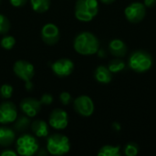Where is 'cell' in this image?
Segmentation results:
<instances>
[{
  "mask_svg": "<svg viewBox=\"0 0 156 156\" xmlns=\"http://www.w3.org/2000/svg\"><path fill=\"white\" fill-rule=\"evenodd\" d=\"M73 47L79 54L83 56H91L98 52L100 48V42L94 34L89 31H83L76 36Z\"/></svg>",
  "mask_w": 156,
  "mask_h": 156,
  "instance_id": "cell-1",
  "label": "cell"
},
{
  "mask_svg": "<svg viewBox=\"0 0 156 156\" xmlns=\"http://www.w3.org/2000/svg\"><path fill=\"white\" fill-rule=\"evenodd\" d=\"M99 12L98 0H77L75 16L80 22L91 21Z\"/></svg>",
  "mask_w": 156,
  "mask_h": 156,
  "instance_id": "cell-2",
  "label": "cell"
},
{
  "mask_svg": "<svg viewBox=\"0 0 156 156\" xmlns=\"http://www.w3.org/2000/svg\"><path fill=\"white\" fill-rule=\"evenodd\" d=\"M128 65L130 69L138 73L148 71L153 66V58L145 50H136L129 57Z\"/></svg>",
  "mask_w": 156,
  "mask_h": 156,
  "instance_id": "cell-3",
  "label": "cell"
},
{
  "mask_svg": "<svg viewBox=\"0 0 156 156\" xmlns=\"http://www.w3.org/2000/svg\"><path fill=\"white\" fill-rule=\"evenodd\" d=\"M70 143L67 136L55 133L48 138L47 151L52 155H63L69 152Z\"/></svg>",
  "mask_w": 156,
  "mask_h": 156,
  "instance_id": "cell-4",
  "label": "cell"
},
{
  "mask_svg": "<svg viewBox=\"0 0 156 156\" xmlns=\"http://www.w3.org/2000/svg\"><path fill=\"white\" fill-rule=\"evenodd\" d=\"M16 153L22 156L34 155L38 150V144L37 139L30 134H24L17 138L16 143Z\"/></svg>",
  "mask_w": 156,
  "mask_h": 156,
  "instance_id": "cell-5",
  "label": "cell"
},
{
  "mask_svg": "<svg viewBox=\"0 0 156 156\" xmlns=\"http://www.w3.org/2000/svg\"><path fill=\"white\" fill-rule=\"evenodd\" d=\"M145 5L141 2H133L124 9V16L126 19L132 23H139L145 17Z\"/></svg>",
  "mask_w": 156,
  "mask_h": 156,
  "instance_id": "cell-6",
  "label": "cell"
},
{
  "mask_svg": "<svg viewBox=\"0 0 156 156\" xmlns=\"http://www.w3.org/2000/svg\"><path fill=\"white\" fill-rule=\"evenodd\" d=\"M73 107L76 112L83 117H90L94 112L93 101L87 95H80L73 101Z\"/></svg>",
  "mask_w": 156,
  "mask_h": 156,
  "instance_id": "cell-7",
  "label": "cell"
},
{
  "mask_svg": "<svg viewBox=\"0 0 156 156\" xmlns=\"http://www.w3.org/2000/svg\"><path fill=\"white\" fill-rule=\"evenodd\" d=\"M13 71L20 80L24 81H28L31 80L35 74V68L30 62L20 59L15 62L13 66Z\"/></svg>",
  "mask_w": 156,
  "mask_h": 156,
  "instance_id": "cell-8",
  "label": "cell"
},
{
  "mask_svg": "<svg viewBox=\"0 0 156 156\" xmlns=\"http://www.w3.org/2000/svg\"><path fill=\"white\" fill-rule=\"evenodd\" d=\"M49 125L56 130H64L69 124L68 113L62 109H55L48 118Z\"/></svg>",
  "mask_w": 156,
  "mask_h": 156,
  "instance_id": "cell-9",
  "label": "cell"
},
{
  "mask_svg": "<svg viewBox=\"0 0 156 156\" xmlns=\"http://www.w3.org/2000/svg\"><path fill=\"white\" fill-rule=\"evenodd\" d=\"M51 69L58 77H68L74 70V63L69 58H60L51 64Z\"/></svg>",
  "mask_w": 156,
  "mask_h": 156,
  "instance_id": "cell-10",
  "label": "cell"
},
{
  "mask_svg": "<svg viewBox=\"0 0 156 156\" xmlns=\"http://www.w3.org/2000/svg\"><path fill=\"white\" fill-rule=\"evenodd\" d=\"M17 118L16 106L11 101H5L0 104V123L8 124L14 122Z\"/></svg>",
  "mask_w": 156,
  "mask_h": 156,
  "instance_id": "cell-11",
  "label": "cell"
},
{
  "mask_svg": "<svg viewBox=\"0 0 156 156\" xmlns=\"http://www.w3.org/2000/svg\"><path fill=\"white\" fill-rule=\"evenodd\" d=\"M60 37L59 29L57 25L53 23H48L44 25L41 29V38L48 45H55L58 42Z\"/></svg>",
  "mask_w": 156,
  "mask_h": 156,
  "instance_id": "cell-12",
  "label": "cell"
},
{
  "mask_svg": "<svg viewBox=\"0 0 156 156\" xmlns=\"http://www.w3.org/2000/svg\"><path fill=\"white\" fill-rule=\"evenodd\" d=\"M41 102L40 101L34 99V98H25L20 102V109L29 118H33L37 116L41 109Z\"/></svg>",
  "mask_w": 156,
  "mask_h": 156,
  "instance_id": "cell-13",
  "label": "cell"
},
{
  "mask_svg": "<svg viewBox=\"0 0 156 156\" xmlns=\"http://www.w3.org/2000/svg\"><path fill=\"white\" fill-rule=\"evenodd\" d=\"M109 50L112 55L116 58H122L127 53V46L126 44L118 38L112 39L109 43Z\"/></svg>",
  "mask_w": 156,
  "mask_h": 156,
  "instance_id": "cell-14",
  "label": "cell"
},
{
  "mask_svg": "<svg viewBox=\"0 0 156 156\" xmlns=\"http://www.w3.org/2000/svg\"><path fill=\"white\" fill-rule=\"evenodd\" d=\"M94 78L95 80L102 84H108L112 80V73L110 71L108 67L105 66H98L94 72Z\"/></svg>",
  "mask_w": 156,
  "mask_h": 156,
  "instance_id": "cell-15",
  "label": "cell"
},
{
  "mask_svg": "<svg viewBox=\"0 0 156 156\" xmlns=\"http://www.w3.org/2000/svg\"><path fill=\"white\" fill-rule=\"evenodd\" d=\"M16 138L14 130L11 128L2 126L0 127V146L6 147L11 145Z\"/></svg>",
  "mask_w": 156,
  "mask_h": 156,
  "instance_id": "cell-16",
  "label": "cell"
},
{
  "mask_svg": "<svg viewBox=\"0 0 156 156\" xmlns=\"http://www.w3.org/2000/svg\"><path fill=\"white\" fill-rule=\"evenodd\" d=\"M31 130L37 137H47L49 133L48 123L42 120H36L31 123Z\"/></svg>",
  "mask_w": 156,
  "mask_h": 156,
  "instance_id": "cell-17",
  "label": "cell"
},
{
  "mask_svg": "<svg viewBox=\"0 0 156 156\" xmlns=\"http://www.w3.org/2000/svg\"><path fill=\"white\" fill-rule=\"evenodd\" d=\"M32 9L37 13H45L49 9L50 0H30Z\"/></svg>",
  "mask_w": 156,
  "mask_h": 156,
  "instance_id": "cell-18",
  "label": "cell"
},
{
  "mask_svg": "<svg viewBox=\"0 0 156 156\" xmlns=\"http://www.w3.org/2000/svg\"><path fill=\"white\" fill-rule=\"evenodd\" d=\"M121 146L119 145H104L98 152V156H119Z\"/></svg>",
  "mask_w": 156,
  "mask_h": 156,
  "instance_id": "cell-19",
  "label": "cell"
},
{
  "mask_svg": "<svg viewBox=\"0 0 156 156\" xmlns=\"http://www.w3.org/2000/svg\"><path fill=\"white\" fill-rule=\"evenodd\" d=\"M126 67V64L125 62L121 59L120 58H117L115 59H112L109 62V65H108V69H110V71L112 73H118V72H121Z\"/></svg>",
  "mask_w": 156,
  "mask_h": 156,
  "instance_id": "cell-20",
  "label": "cell"
},
{
  "mask_svg": "<svg viewBox=\"0 0 156 156\" xmlns=\"http://www.w3.org/2000/svg\"><path fill=\"white\" fill-rule=\"evenodd\" d=\"M30 125V120L29 117L26 116H21L17 120L15 121V129L17 132H23L26 131Z\"/></svg>",
  "mask_w": 156,
  "mask_h": 156,
  "instance_id": "cell-21",
  "label": "cell"
},
{
  "mask_svg": "<svg viewBox=\"0 0 156 156\" xmlns=\"http://www.w3.org/2000/svg\"><path fill=\"white\" fill-rule=\"evenodd\" d=\"M15 44H16V39L13 36H5L0 41L1 47L6 50L12 49L14 48Z\"/></svg>",
  "mask_w": 156,
  "mask_h": 156,
  "instance_id": "cell-22",
  "label": "cell"
},
{
  "mask_svg": "<svg viewBox=\"0 0 156 156\" xmlns=\"http://www.w3.org/2000/svg\"><path fill=\"white\" fill-rule=\"evenodd\" d=\"M13 90V87L10 84H3L0 87V97L4 100H8L12 97Z\"/></svg>",
  "mask_w": 156,
  "mask_h": 156,
  "instance_id": "cell-23",
  "label": "cell"
},
{
  "mask_svg": "<svg viewBox=\"0 0 156 156\" xmlns=\"http://www.w3.org/2000/svg\"><path fill=\"white\" fill-rule=\"evenodd\" d=\"M10 29V21L8 20V18L0 14V34H6Z\"/></svg>",
  "mask_w": 156,
  "mask_h": 156,
  "instance_id": "cell-24",
  "label": "cell"
},
{
  "mask_svg": "<svg viewBox=\"0 0 156 156\" xmlns=\"http://www.w3.org/2000/svg\"><path fill=\"white\" fill-rule=\"evenodd\" d=\"M139 153V147L134 143H129L124 148V154L127 156H136Z\"/></svg>",
  "mask_w": 156,
  "mask_h": 156,
  "instance_id": "cell-25",
  "label": "cell"
},
{
  "mask_svg": "<svg viewBox=\"0 0 156 156\" xmlns=\"http://www.w3.org/2000/svg\"><path fill=\"white\" fill-rule=\"evenodd\" d=\"M59 100L63 105H69L72 102V97H71L70 93H69L67 91H63L60 93Z\"/></svg>",
  "mask_w": 156,
  "mask_h": 156,
  "instance_id": "cell-26",
  "label": "cell"
},
{
  "mask_svg": "<svg viewBox=\"0 0 156 156\" xmlns=\"http://www.w3.org/2000/svg\"><path fill=\"white\" fill-rule=\"evenodd\" d=\"M40 102L42 105H49L53 102V96L48 93H45L40 98Z\"/></svg>",
  "mask_w": 156,
  "mask_h": 156,
  "instance_id": "cell-27",
  "label": "cell"
},
{
  "mask_svg": "<svg viewBox=\"0 0 156 156\" xmlns=\"http://www.w3.org/2000/svg\"><path fill=\"white\" fill-rule=\"evenodd\" d=\"M27 0H9L10 4L15 7H20L26 5Z\"/></svg>",
  "mask_w": 156,
  "mask_h": 156,
  "instance_id": "cell-28",
  "label": "cell"
},
{
  "mask_svg": "<svg viewBox=\"0 0 156 156\" xmlns=\"http://www.w3.org/2000/svg\"><path fill=\"white\" fill-rule=\"evenodd\" d=\"M16 154H17V153L11 149H5L0 153L1 156H16Z\"/></svg>",
  "mask_w": 156,
  "mask_h": 156,
  "instance_id": "cell-29",
  "label": "cell"
},
{
  "mask_svg": "<svg viewBox=\"0 0 156 156\" xmlns=\"http://www.w3.org/2000/svg\"><path fill=\"white\" fill-rule=\"evenodd\" d=\"M144 5L145 7H153L156 5V0H144Z\"/></svg>",
  "mask_w": 156,
  "mask_h": 156,
  "instance_id": "cell-30",
  "label": "cell"
},
{
  "mask_svg": "<svg viewBox=\"0 0 156 156\" xmlns=\"http://www.w3.org/2000/svg\"><path fill=\"white\" fill-rule=\"evenodd\" d=\"M32 88H33V84H32V82H31L30 80L26 81V89H27V90H30Z\"/></svg>",
  "mask_w": 156,
  "mask_h": 156,
  "instance_id": "cell-31",
  "label": "cell"
},
{
  "mask_svg": "<svg viewBox=\"0 0 156 156\" xmlns=\"http://www.w3.org/2000/svg\"><path fill=\"white\" fill-rule=\"evenodd\" d=\"M112 127H113V129L116 130V131H121V129H122L121 125H120L119 123H117V122H114V123L112 124Z\"/></svg>",
  "mask_w": 156,
  "mask_h": 156,
  "instance_id": "cell-32",
  "label": "cell"
},
{
  "mask_svg": "<svg viewBox=\"0 0 156 156\" xmlns=\"http://www.w3.org/2000/svg\"><path fill=\"white\" fill-rule=\"evenodd\" d=\"M115 0H101V2H102L103 4H106V5H110L112 3H113Z\"/></svg>",
  "mask_w": 156,
  "mask_h": 156,
  "instance_id": "cell-33",
  "label": "cell"
},
{
  "mask_svg": "<svg viewBox=\"0 0 156 156\" xmlns=\"http://www.w3.org/2000/svg\"><path fill=\"white\" fill-rule=\"evenodd\" d=\"M0 3H1V0H0Z\"/></svg>",
  "mask_w": 156,
  "mask_h": 156,
  "instance_id": "cell-34",
  "label": "cell"
}]
</instances>
